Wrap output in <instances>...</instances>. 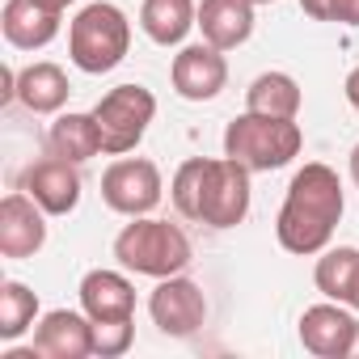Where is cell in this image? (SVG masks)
Here are the masks:
<instances>
[{
  "label": "cell",
  "instance_id": "29",
  "mask_svg": "<svg viewBox=\"0 0 359 359\" xmlns=\"http://www.w3.org/2000/svg\"><path fill=\"white\" fill-rule=\"evenodd\" d=\"M346 359H359V321H355V338H351V351H346Z\"/></svg>",
  "mask_w": 359,
  "mask_h": 359
},
{
  "label": "cell",
  "instance_id": "12",
  "mask_svg": "<svg viewBox=\"0 0 359 359\" xmlns=\"http://www.w3.org/2000/svg\"><path fill=\"white\" fill-rule=\"evenodd\" d=\"M351 338H355V317L338 300L304 309V317H300V342L317 359H346Z\"/></svg>",
  "mask_w": 359,
  "mask_h": 359
},
{
  "label": "cell",
  "instance_id": "32",
  "mask_svg": "<svg viewBox=\"0 0 359 359\" xmlns=\"http://www.w3.org/2000/svg\"><path fill=\"white\" fill-rule=\"evenodd\" d=\"M254 5H275V0H254Z\"/></svg>",
  "mask_w": 359,
  "mask_h": 359
},
{
  "label": "cell",
  "instance_id": "28",
  "mask_svg": "<svg viewBox=\"0 0 359 359\" xmlns=\"http://www.w3.org/2000/svg\"><path fill=\"white\" fill-rule=\"evenodd\" d=\"M351 177H355V187H359V144L351 148Z\"/></svg>",
  "mask_w": 359,
  "mask_h": 359
},
{
  "label": "cell",
  "instance_id": "25",
  "mask_svg": "<svg viewBox=\"0 0 359 359\" xmlns=\"http://www.w3.org/2000/svg\"><path fill=\"white\" fill-rule=\"evenodd\" d=\"M330 22L359 26V0H330Z\"/></svg>",
  "mask_w": 359,
  "mask_h": 359
},
{
  "label": "cell",
  "instance_id": "31",
  "mask_svg": "<svg viewBox=\"0 0 359 359\" xmlns=\"http://www.w3.org/2000/svg\"><path fill=\"white\" fill-rule=\"evenodd\" d=\"M351 309H359V287H355V296H351Z\"/></svg>",
  "mask_w": 359,
  "mask_h": 359
},
{
  "label": "cell",
  "instance_id": "14",
  "mask_svg": "<svg viewBox=\"0 0 359 359\" xmlns=\"http://www.w3.org/2000/svg\"><path fill=\"white\" fill-rule=\"evenodd\" d=\"M60 9L43 5V0H5V13H0V30H5L9 47L18 51H39L60 34Z\"/></svg>",
  "mask_w": 359,
  "mask_h": 359
},
{
  "label": "cell",
  "instance_id": "9",
  "mask_svg": "<svg viewBox=\"0 0 359 359\" xmlns=\"http://www.w3.org/2000/svg\"><path fill=\"white\" fill-rule=\"evenodd\" d=\"M169 76H173L177 97H187V102H212L229 85V60L212 43H191V47H182V51L173 55Z\"/></svg>",
  "mask_w": 359,
  "mask_h": 359
},
{
  "label": "cell",
  "instance_id": "3",
  "mask_svg": "<svg viewBox=\"0 0 359 359\" xmlns=\"http://www.w3.org/2000/svg\"><path fill=\"white\" fill-rule=\"evenodd\" d=\"M114 258H118L123 271H135V275H148V279H169V275L187 271L191 241L169 220L131 216V224L114 237Z\"/></svg>",
  "mask_w": 359,
  "mask_h": 359
},
{
  "label": "cell",
  "instance_id": "8",
  "mask_svg": "<svg viewBox=\"0 0 359 359\" xmlns=\"http://www.w3.org/2000/svg\"><path fill=\"white\" fill-rule=\"evenodd\" d=\"M22 191L47 212V216H68L76 212L81 203V173H76V161H64V156H43L34 161L26 173H22Z\"/></svg>",
  "mask_w": 359,
  "mask_h": 359
},
{
  "label": "cell",
  "instance_id": "26",
  "mask_svg": "<svg viewBox=\"0 0 359 359\" xmlns=\"http://www.w3.org/2000/svg\"><path fill=\"white\" fill-rule=\"evenodd\" d=\"M300 9H304L313 22H330V0H300Z\"/></svg>",
  "mask_w": 359,
  "mask_h": 359
},
{
  "label": "cell",
  "instance_id": "18",
  "mask_svg": "<svg viewBox=\"0 0 359 359\" xmlns=\"http://www.w3.org/2000/svg\"><path fill=\"white\" fill-rule=\"evenodd\" d=\"M68 76H64V68L60 64H30V68H22L18 72V102L26 106V110H34V114H55V110H64V102H68Z\"/></svg>",
  "mask_w": 359,
  "mask_h": 359
},
{
  "label": "cell",
  "instance_id": "24",
  "mask_svg": "<svg viewBox=\"0 0 359 359\" xmlns=\"http://www.w3.org/2000/svg\"><path fill=\"white\" fill-rule=\"evenodd\" d=\"M135 342V325L131 321H93V355L102 359H118L127 355Z\"/></svg>",
  "mask_w": 359,
  "mask_h": 359
},
{
  "label": "cell",
  "instance_id": "30",
  "mask_svg": "<svg viewBox=\"0 0 359 359\" xmlns=\"http://www.w3.org/2000/svg\"><path fill=\"white\" fill-rule=\"evenodd\" d=\"M43 5H51V9H60V13H64V9L72 5V0H43Z\"/></svg>",
  "mask_w": 359,
  "mask_h": 359
},
{
  "label": "cell",
  "instance_id": "2",
  "mask_svg": "<svg viewBox=\"0 0 359 359\" xmlns=\"http://www.w3.org/2000/svg\"><path fill=\"white\" fill-rule=\"evenodd\" d=\"M304 131L296 118H271V114H237L224 131V156L241 161L250 173H271L283 169L300 156Z\"/></svg>",
  "mask_w": 359,
  "mask_h": 359
},
{
  "label": "cell",
  "instance_id": "7",
  "mask_svg": "<svg viewBox=\"0 0 359 359\" xmlns=\"http://www.w3.org/2000/svg\"><path fill=\"white\" fill-rule=\"evenodd\" d=\"M148 313L152 325L169 338H191L203 321H208V296L199 292V283L182 279V275H169L152 287L148 296Z\"/></svg>",
  "mask_w": 359,
  "mask_h": 359
},
{
  "label": "cell",
  "instance_id": "1",
  "mask_svg": "<svg viewBox=\"0 0 359 359\" xmlns=\"http://www.w3.org/2000/svg\"><path fill=\"white\" fill-rule=\"evenodd\" d=\"M342 212H346V195H342L338 173L321 161H309L304 169H296L287 187V199L275 220V237L287 254H300V258L321 254L334 241Z\"/></svg>",
  "mask_w": 359,
  "mask_h": 359
},
{
  "label": "cell",
  "instance_id": "19",
  "mask_svg": "<svg viewBox=\"0 0 359 359\" xmlns=\"http://www.w3.org/2000/svg\"><path fill=\"white\" fill-rule=\"evenodd\" d=\"M47 144H51L55 156L76 161V165H81V161H93L97 152H106L93 114H60V118L51 123V131H47Z\"/></svg>",
  "mask_w": 359,
  "mask_h": 359
},
{
  "label": "cell",
  "instance_id": "17",
  "mask_svg": "<svg viewBox=\"0 0 359 359\" xmlns=\"http://www.w3.org/2000/svg\"><path fill=\"white\" fill-rule=\"evenodd\" d=\"M140 26L156 47H177L199 26V5L195 0H144Z\"/></svg>",
  "mask_w": 359,
  "mask_h": 359
},
{
  "label": "cell",
  "instance_id": "15",
  "mask_svg": "<svg viewBox=\"0 0 359 359\" xmlns=\"http://www.w3.org/2000/svg\"><path fill=\"white\" fill-rule=\"evenodd\" d=\"M81 309L93 321H131L135 317V287L118 271H89L81 279Z\"/></svg>",
  "mask_w": 359,
  "mask_h": 359
},
{
  "label": "cell",
  "instance_id": "13",
  "mask_svg": "<svg viewBox=\"0 0 359 359\" xmlns=\"http://www.w3.org/2000/svg\"><path fill=\"white\" fill-rule=\"evenodd\" d=\"M34 346L43 359H85L93 355V317L72 313V309H55L39 321L34 330Z\"/></svg>",
  "mask_w": 359,
  "mask_h": 359
},
{
  "label": "cell",
  "instance_id": "21",
  "mask_svg": "<svg viewBox=\"0 0 359 359\" xmlns=\"http://www.w3.org/2000/svg\"><path fill=\"white\" fill-rule=\"evenodd\" d=\"M300 85L287 72H262L250 89H245V110L254 114H271V118H296L300 114Z\"/></svg>",
  "mask_w": 359,
  "mask_h": 359
},
{
  "label": "cell",
  "instance_id": "16",
  "mask_svg": "<svg viewBox=\"0 0 359 359\" xmlns=\"http://www.w3.org/2000/svg\"><path fill=\"white\" fill-rule=\"evenodd\" d=\"M203 43L233 51L254 34V0H199Z\"/></svg>",
  "mask_w": 359,
  "mask_h": 359
},
{
  "label": "cell",
  "instance_id": "20",
  "mask_svg": "<svg viewBox=\"0 0 359 359\" xmlns=\"http://www.w3.org/2000/svg\"><path fill=\"white\" fill-rule=\"evenodd\" d=\"M313 279H317V292H321L325 300L351 304V296H355V287H359V250H355V245H334V250L325 245L321 258H317Z\"/></svg>",
  "mask_w": 359,
  "mask_h": 359
},
{
  "label": "cell",
  "instance_id": "10",
  "mask_svg": "<svg viewBox=\"0 0 359 359\" xmlns=\"http://www.w3.org/2000/svg\"><path fill=\"white\" fill-rule=\"evenodd\" d=\"M245 216H250V169H245L241 161L224 156V161H216V169H212V187H208L199 224L237 229Z\"/></svg>",
  "mask_w": 359,
  "mask_h": 359
},
{
  "label": "cell",
  "instance_id": "22",
  "mask_svg": "<svg viewBox=\"0 0 359 359\" xmlns=\"http://www.w3.org/2000/svg\"><path fill=\"white\" fill-rule=\"evenodd\" d=\"M212 169H216L212 156H191V161L177 165V173H173L169 195H173V208L182 212L187 220L203 216V199H208V187H212Z\"/></svg>",
  "mask_w": 359,
  "mask_h": 359
},
{
  "label": "cell",
  "instance_id": "23",
  "mask_svg": "<svg viewBox=\"0 0 359 359\" xmlns=\"http://www.w3.org/2000/svg\"><path fill=\"white\" fill-rule=\"evenodd\" d=\"M34 317H39V296L26 283L5 279V287H0V338L5 342L22 338L34 325Z\"/></svg>",
  "mask_w": 359,
  "mask_h": 359
},
{
  "label": "cell",
  "instance_id": "4",
  "mask_svg": "<svg viewBox=\"0 0 359 359\" xmlns=\"http://www.w3.org/2000/svg\"><path fill=\"white\" fill-rule=\"evenodd\" d=\"M127 47H131V22H127V13L118 5H110V0L85 5L68 26V55L89 76H102V72L118 68Z\"/></svg>",
  "mask_w": 359,
  "mask_h": 359
},
{
  "label": "cell",
  "instance_id": "5",
  "mask_svg": "<svg viewBox=\"0 0 359 359\" xmlns=\"http://www.w3.org/2000/svg\"><path fill=\"white\" fill-rule=\"evenodd\" d=\"M93 118L102 131V148L110 156H127L144 140L148 123L156 118V97L144 85H118L93 106Z\"/></svg>",
  "mask_w": 359,
  "mask_h": 359
},
{
  "label": "cell",
  "instance_id": "27",
  "mask_svg": "<svg viewBox=\"0 0 359 359\" xmlns=\"http://www.w3.org/2000/svg\"><path fill=\"white\" fill-rule=\"evenodd\" d=\"M342 89H346V102L359 110V68H351V76H346V85H342Z\"/></svg>",
  "mask_w": 359,
  "mask_h": 359
},
{
  "label": "cell",
  "instance_id": "11",
  "mask_svg": "<svg viewBox=\"0 0 359 359\" xmlns=\"http://www.w3.org/2000/svg\"><path fill=\"white\" fill-rule=\"evenodd\" d=\"M47 212L26 195H5L0 199V254L5 258H34L47 245Z\"/></svg>",
  "mask_w": 359,
  "mask_h": 359
},
{
  "label": "cell",
  "instance_id": "6",
  "mask_svg": "<svg viewBox=\"0 0 359 359\" xmlns=\"http://www.w3.org/2000/svg\"><path fill=\"white\" fill-rule=\"evenodd\" d=\"M161 169L144 156H118L102 173V199L118 216H148L161 203Z\"/></svg>",
  "mask_w": 359,
  "mask_h": 359
}]
</instances>
